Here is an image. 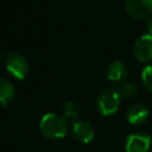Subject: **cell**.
<instances>
[{
	"mask_svg": "<svg viewBox=\"0 0 152 152\" xmlns=\"http://www.w3.org/2000/svg\"><path fill=\"white\" fill-rule=\"evenodd\" d=\"M0 57H1V51H0Z\"/></svg>",
	"mask_w": 152,
	"mask_h": 152,
	"instance_id": "cell-15",
	"label": "cell"
},
{
	"mask_svg": "<svg viewBox=\"0 0 152 152\" xmlns=\"http://www.w3.org/2000/svg\"><path fill=\"white\" fill-rule=\"evenodd\" d=\"M126 66L120 61H114L107 69V78L112 82H120L126 76Z\"/></svg>",
	"mask_w": 152,
	"mask_h": 152,
	"instance_id": "cell-9",
	"label": "cell"
},
{
	"mask_svg": "<svg viewBox=\"0 0 152 152\" xmlns=\"http://www.w3.org/2000/svg\"><path fill=\"white\" fill-rule=\"evenodd\" d=\"M78 113H80V108L72 101H68L63 107V114L65 118H75L78 115Z\"/></svg>",
	"mask_w": 152,
	"mask_h": 152,
	"instance_id": "cell-12",
	"label": "cell"
},
{
	"mask_svg": "<svg viewBox=\"0 0 152 152\" xmlns=\"http://www.w3.org/2000/svg\"><path fill=\"white\" fill-rule=\"evenodd\" d=\"M151 147V138L145 133H132L126 138V152H147Z\"/></svg>",
	"mask_w": 152,
	"mask_h": 152,
	"instance_id": "cell-6",
	"label": "cell"
},
{
	"mask_svg": "<svg viewBox=\"0 0 152 152\" xmlns=\"http://www.w3.org/2000/svg\"><path fill=\"white\" fill-rule=\"evenodd\" d=\"M39 129L46 138L61 139L66 134L68 127L65 120L62 116L55 113H48L42 118L39 122Z\"/></svg>",
	"mask_w": 152,
	"mask_h": 152,
	"instance_id": "cell-1",
	"label": "cell"
},
{
	"mask_svg": "<svg viewBox=\"0 0 152 152\" xmlns=\"http://www.w3.org/2000/svg\"><path fill=\"white\" fill-rule=\"evenodd\" d=\"M141 81H142V84L144 87L150 91L152 93V65H147L142 69V72H141Z\"/></svg>",
	"mask_w": 152,
	"mask_h": 152,
	"instance_id": "cell-11",
	"label": "cell"
},
{
	"mask_svg": "<svg viewBox=\"0 0 152 152\" xmlns=\"http://www.w3.org/2000/svg\"><path fill=\"white\" fill-rule=\"evenodd\" d=\"M134 58L140 63H148L152 61V34L145 33L140 36L132 48Z\"/></svg>",
	"mask_w": 152,
	"mask_h": 152,
	"instance_id": "cell-4",
	"label": "cell"
},
{
	"mask_svg": "<svg viewBox=\"0 0 152 152\" xmlns=\"http://www.w3.org/2000/svg\"><path fill=\"white\" fill-rule=\"evenodd\" d=\"M120 94L112 90V89H106L103 90L99 97H97V109L99 112L104 115H112L114 114L119 106H120Z\"/></svg>",
	"mask_w": 152,
	"mask_h": 152,
	"instance_id": "cell-2",
	"label": "cell"
},
{
	"mask_svg": "<svg viewBox=\"0 0 152 152\" xmlns=\"http://www.w3.org/2000/svg\"><path fill=\"white\" fill-rule=\"evenodd\" d=\"M72 133H74V137L83 144H88L94 139V128L91 124L88 121L81 120V121L74 122Z\"/></svg>",
	"mask_w": 152,
	"mask_h": 152,
	"instance_id": "cell-7",
	"label": "cell"
},
{
	"mask_svg": "<svg viewBox=\"0 0 152 152\" xmlns=\"http://www.w3.org/2000/svg\"><path fill=\"white\" fill-rule=\"evenodd\" d=\"M126 11L135 19H145L152 14V0H125Z\"/></svg>",
	"mask_w": 152,
	"mask_h": 152,
	"instance_id": "cell-5",
	"label": "cell"
},
{
	"mask_svg": "<svg viewBox=\"0 0 152 152\" xmlns=\"http://www.w3.org/2000/svg\"><path fill=\"white\" fill-rule=\"evenodd\" d=\"M13 96H14L13 84L8 80L0 77V104L6 107L7 103L13 99Z\"/></svg>",
	"mask_w": 152,
	"mask_h": 152,
	"instance_id": "cell-10",
	"label": "cell"
},
{
	"mask_svg": "<svg viewBox=\"0 0 152 152\" xmlns=\"http://www.w3.org/2000/svg\"><path fill=\"white\" fill-rule=\"evenodd\" d=\"M137 93H138L137 87L134 84H132V83H127V84H125L121 88V90H120L119 94H120V97H124V99H133L137 95Z\"/></svg>",
	"mask_w": 152,
	"mask_h": 152,
	"instance_id": "cell-13",
	"label": "cell"
},
{
	"mask_svg": "<svg viewBox=\"0 0 152 152\" xmlns=\"http://www.w3.org/2000/svg\"><path fill=\"white\" fill-rule=\"evenodd\" d=\"M147 30H148V32L152 34V20L148 23V25H147Z\"/></svg>",
	"mask_w": 152,
	"mask_h": 152,
	"instance_id": "cell-14",
	"label": "cell"
},
{
	"mask_svg": "<svg viewBox=\"0 0 152 152\" xmlns=\"http://www.w3.org/2000/svg\"><path fill=\"white\" fill-rule=\"evenodd\" d=\"M5 65L7 71L18 80H24L28 74V64L25 57L18 52H12L6 56Z\"/></svg>",
	"mask_w": 152,
	"mask_h": 152,
	"instance_id": "cell-3",
	"label": "cell"
},
{
	"mask_svg": "<svg viewBox=\"0 0 152 152\" xmlns=\"http://www.w3.org/2000/svg\"><path fill=\"white\" fill-rule=\"evenodd\" d=\"M148 109L146 106L141 104V103H135V104H132L127 113H126V116H127V121L132 125H141L144 124L147 118H148Z\"/></svg>",
	"mask_w": 152,
	"mask_h": 152,
	"instance_id": "cell-8",
	"label": "cell"
}]
</instances>
